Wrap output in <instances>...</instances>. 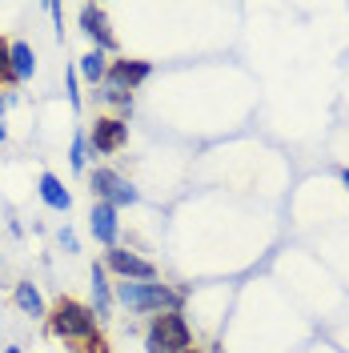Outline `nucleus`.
Masks as SVG:
<instances>
[{
  "label": "nucleus",
  "instance_id": "1",
  "mask_svg": "<svg viewBox=\"0 0 349 353\" xmlns=\"http://www.w3.org/2000/svg\"><path fill=\"white\" fill-rule=\"evenodd\" d=\"M112 301H121L129 313L157 317V313H177L181 301H185V293H177L165 281H117L112 285Z\"/></svg>",
  "mask_w": 349,
  "mask_h": 353
},
{
  "label": "nucleus",
  "instance_id": "2",
  "mask_svg": "<svg viewBox=\"0 0 349 353\" xmlns=\"http://www.w3.org/2000/svg\"><path fill=\"white\" fill-rule=\"evenodd\" d=\"M48 333L52 337H61V341H85V337H92L97 333V313H92V305H85V301H77V297H61L57 305L48 309Z\"/></svg>",
  "mask_w": 349,
  "mask_h": 353
},
{
  "label": "nucleus",
  "instance_id": "3",
  "mask_svg": "<svg viewBox=\"0 0 349 353\" xmlns=\"http://www.w3.org/2000/svg\"><path fill=\"white\" fill-rule=\"evenodd\" d=\"M193 345V330L185 321V313H157L145 333V350L149 353H185Z\"/></svg>",
  "mask_w": 349,
  "mask_h": 353
},
{
  "label": "nucleus",
  "instance_id": "4",
  "mask_svg": "<svg viewBox=\"0 0 349 353\" xmlns=\"http://www.w3.org/2000/svg\"><path fill=\"white\" fill-rule=\"evenodd\" d=\"M129 145V121L121 117H97L88 129V153L92 157H112Z\"/></svg>",
  "mask_w": 349,
  "mask_h": 353
},
{
  "label": "nucleus",
  "instance_id": "5",
  "mask_svg": "<svg viewBox=\"0 0 349 353\" xmlns=\"http://www.w3.org/2000/svg\"><path fill=\"white\" fill-rule=\"evenodd\" d=\"M153 77V65L149 61H129V57H121V61H109V72H105V81H101V92H125L132 97V88L145 85Z\"/></svg>",
  "mask_w": 349,
  "mask_h": 353
},
{
  "label": "nucleus",
  "instance_id": "6",
  "mask_svg": "<svg viewBox=\"0 0 349 353\" xmlns=\"http://www.w3.org/2000/svg\"><path fill=\"white\" fill-rule=\"evenodd\" d=\"M105 269L109 273H117L121 281H157V265L145 261L141 253H132V249H121V245H112V249H105Z\"/></svg>",
  "mask_w": 349,
  "mask_h": 353
},
{
  "label": "nucleus",
  "instance_id": "7",
  "mask_svg": "<svg viewBox=\"0 0 349 353\" xmlns=\"http://www.w3.org/2000/svg\"><path fill=\"white\" fill-rule=\"evenodd\" d=\"M81 32L92 41V48L117 52V37H112V28H109V12L101 4H81Z\"/></svg>",
  "mask_w": 349,
  "mask_h": 353
},
{
  "label": "nucleus",
  "instance_id": "8",
  "mask_svg": "<svg viewBox=\"0 0 349 353\" xmlns=\"http://www.w3.org/2000/svg\"><path fill=\"white\" fill-rule=\"evenodd\" d=\"M117 205L112 201H92V213H88V233L97 237V245H105V249H112L117 245V237H121V221H117Z\"/></svg>",
  "mask_w": 349,
  "mask_h": 353
},
{
  "label": "nucleus",
  "instance_id": "9",
  "mask_svg": "<svg viewBox=\"0 0 349 353\" xmlns=\"http://www.w3.org/2000/svg\"><path fill=\"white\" fill-rule=\"evenodd\" d=\"M37 193H41V201L48 205V209H57V213H68V209H72V193L65 189V181H61L57 173H41Z\"/></svg>",
  "mask_w": 349,
  "mask_h": 353
},
{
  "label": "nucleus",
  "instance_id": "10",
  "mask_svg": "<svg viewBox=\"0 0 349 353\" xmlns=\"http://www.w3.org/2000/svg\"><path fill=\"white\" fill-rule=\"evenodd\" d=\"M88 277H92V313H97V321H105V317L112 313V285H109V269H105V265L97 261V265H92V273H88Z\"/></svg>",
  "mask_w": 349,
  "mask_h": 353
},
{
  "label": "nucleus",
  "instance_id": "11",
  "mask_svg": "<svg viewBox=\"0 0 349 353\" xmlns=\"http://www.w3.org/2000/svg\"><path fill=\"white\" fill-rule=\"evenodd\" d=\"M12 301H17V309L28 313V317H48V305H44L41 289L32 285V281H17V285H12Z\"/></svg>",
  "mask_w": 349,
  "mask_h": 353
},
{
  "label": "nucleus",
  "instance_id": "12",
  "mask_svg": "<svg viewBox=\"0 0 349 353\" xmlns=\"http://www.w3.org/2000/svg\"><path fill=\"white\" fill-rule=\"evenodd\" d=\"M117 185H121V173H112L109 165H97V169L88 173V189H92V201H112Z\"/></svg>",
  "mask_w": 349,
  "mask_h": 353
},
{
  "label": "nucleus",
  "instance_id": "13",
  "mask_svg": "<svg viewBox=\"0 0 349 353\" xmlns=\"http://www.w3.org/2000/svg\"><path fill=\"white\" fill-rule=\"evenodd\" d=\"M32 72H37V52H32V44L12 41V77H17V85H21V81H32Z\"/></svg>",
  "mask_w": 349,
  "mask_h": 353
},
{
  "label": "nucleus",
  "instance_id": "14",
  "mask_svg": "<svg viewBox=\"0 0 349 353\" xmlns=\"http://www.w3.org/2000/svg\"><path fill=\"white\" fill-rule=\"evenodd\" d=\"M77 72H81L85 81H92V85H101V81H105V72H109V52L88 48L85 57H81V65H77Z\"/></svg>",
  "mask_w": 349,
  "mask_h": 353
},
{
  "label": "nucleus",
  "instance_id": "15",
  "mask_svg": "<svg viewBox=\"0 0 349 353\" xmlns=\"http://www.w3.org/2000/svg\"><path fill=\"white\" fill-rule=\"evenodd\" d=\"M68 165L77 169V173H85V165H88V132H72V141H68Z\"/></svg>",
  "mask_w": 349,
  "mask_h": 353
},
{
  "label": "nucleus",
  "instance_id": "16",
  "mask_svg": "<svg viewBox=\"0 0 349 353\" xmlns=\"http://www.w3.org/2000/svg\"><path fill=\"white\" fill-rule=\"evenodd\" d=\"M17 77H12V41L0 37V88H12Z\"/></svg>",
  "mask_w": 349,
  "mask_h": 353
},
{
  "label": "nucleus",
  "instance_id": "17",
  "mask_svg": "<svg viewBox=\"0 0 349 353\" xmlns=\"http://www.w3.org/2000/svg\"><path fill=\"white\" fill-rule=\"evenodd\" d=\"M137 201H141L137 185H129V181L121 176V185H117V193H112V205H117V209H125V205H137Z\"/></svg>",
  "mask_w": 349,
  "mask_h": 353
},
{
  "label": "nucleus",
  "instance_id": "18",
  "mask_svg": "<svg viewBox=\"0 0 349 353\" xmlns=\"http://www.w3.org/2000/svg\"><path fill=\"white\" fill-rule=\"evenodd\" d=\"M77 353H109V341H105V337H101V330H97L92 337L77 341Z\"/></svg>",
  "mask_w": 349,
  "mask_h": 353
},
{
  "label": "nucleus",
  "instance_id": "19",
  "mask_svg": "<svg viewBox=\"0 0 349 353\" xmlns=\"http://www.w3.org/2000/svg\"><path fill=\"white\" fill-rule=\"evenodd\" d=\"M77 77H81V72H77V68H68L65 92H68V105H72V109H81V92H77Z\"/></svg>",
  "mask_w": 349,
  "mask_h": 353
},
{
  "label": "nucleus",
  "instance_id": "20",
  "mask_svg": "<svg viewBox=\"0 0 349 353\" xmlns=\"http://www.w3.org/2000/svg\"><path fill=\"white\" fill-rule=\"evenodd\" d=\"M61 245H65V253H81V241H77V233H72V229H61Z\"/></svg>",
  "mask_w": 349,
  "mask_h": 353
},
{
  "label": "nucleus",
  "instance_id": "21",
  "mask_svg": "<svg viewBox=\"0 0 349 353\" xmlns=\"http://www.w3.org/2000/svg\"><path fill=\"white\" fill-rule=\"evenodd\" d=\"M12 101H17L12 92H0V141L8 137V129H4V112H8V105H12Z\"/></svg>",
  "mask_w": 349,
  "mask_h": 353
},
{
  "label": "nucleus",
  "instance_id": "22",
  "mask_svg": "<svg viewBox=\"0 0 349 353\" xmlns=\"http://www.w3.org/2000/svg\"><path fill=\"white\" fill-rule=\"evenodd\" d=\"M341 185H346V189H349V169H341Z\"/></svg>",
  "mask_w": 349,
  "mask_h": 353
},
{
  "label": "nucleus",
  "instance_id": "23",
  "mask_svg": "<svg viewBox=\"0 0 349 353\" xmlns=\"http://www.w3.org/2000/svg\"><path fill=\"white\" fill-rule=\"evenodd\" d=\"M4 353H21V350H17V345H8V350H4Z\"/></svg>",
  "mask_w": 349,
  "mask_h": 353
},
{
  "label": "nucleus",
  "instance_id": "24",
  "mask_svg": "<svg viewBox=\"0 0 349 353\" xmlns=\"http://www.w3.org/2000/svg\"><path fill=\"white\" fill-rule=\"evenodd\" d=\"M185 353H205V350H193V345H189V350H185Z\"/></svg>",
  "mask_w": 349,
  "mask_h": 353
}]
</instances>
